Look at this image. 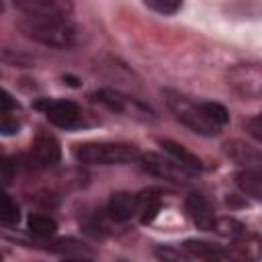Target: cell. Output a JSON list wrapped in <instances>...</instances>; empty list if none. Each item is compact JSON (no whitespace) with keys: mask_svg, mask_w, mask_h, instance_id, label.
Returning <instances> with one entry per match:
<instances>
[{"mask_svg":"<svg viewBox=\"0 0 262 262\" xmlns=\"http://www.w3.org/2000/svg\"><path fill=\"white\" fill-rule=\"evenodd\" d=\"M166 102L174 117L199 135H217L229 121L227 108L219 102H194L174 90H166Z\"/></svg>","mask_w":262,"mask_h":262,"instance_id":"6da1fadb","label":"cell"},{"mask_svg":"<svg viewBox=\"0 0 262 262\" xmlns=\"http://www.w3.org/2000/svg\"><path fill=\"white\" fill-rule=\"evenodd\" d=\"M23 33L31 39L49 45V47H74L78 43V29L70 23L68 16H31L25 14L20 20Z\"/></svg>","mask_w":262,"mask_h":262,"instance_id":"7a4b0ae2","label":"cell"},{"mask_svg":"<svg viewBox=\"0 0 262 262\" xmlns=\"http://www.w3.org/2000/svg\"><path fill=\"white\" fill-rule=\"evenodd\" d=\"M72 154L80 164L86 166H115L139 158L137 147L123 141H86L74 145Z\"/></svg>","mask_w":262,"mask_h":262,"instance_id":"3957f363","label":"cell"},{"mask_svg":"<svg viewBox=\"0 0 262 262\" xmlns=\"http://www.w3.org/2000/svg\"><path fill=\"white\" fill-rule=\"evenodd\" d=\"M139 162L145 172H149L151 176H158L162 180H168V182H186L188 178L194 176L188 168H184L180 162H176L170 156H160V154L147 151V154L139 156Z\"/></svg>","mask_w":262,"mask_h":262,"instance_id":"277c9868","label":"cell"},{"mask_svg":"<svg viewBox=\"0 0 262 262\" xmlns=\"http://www.w3.org/2000/svg\"><path fill=\"white\" fill-rule=\"evenodd\" d=\"M227 84L244 98H260L262 70L258 63H239L227 72Z\"/></svg>","mask_w":262,"mask_h":262,"instance_id":"5b68a950","label":"cell"},{"mask_svg":"<svg viewBox=\"0 0 262 262\" xmlns=\"http://www.w3.org/2000/svg\"><path fill=\"white\" fill-rule=\"evenodd\" d=\"M37 108H41L43 115L47 117V121L53 123L55 127L74 129V127L82 125V111L72 100H63V98L49 100V98H45V100L37 102Z\"/></svg>","mask_w":262,"mask_h":262,"instance_id":"8992f818","label":"cell"},{"mask_svg":"<svg viewBox=\"0 0 262 262\" xmlns=\"http://www.w3.org/2000/svg\"><path fill=\"white\" fill-rule=\"evenodd\" d=\"M94 98L104 104L106 108L115 111V113H123V115H129V117H135V119H141V121H149L154 119V113L139 100L135 98H129L127 94L119 92V90H111V88H102L94 94Z\"/></svg>","mask_w":262,"mask_h":262,"instance_id":"52a82bcc","label":"cell"},{"mask_svg":"<svg viewBox=\"0 0 262 262\" xmlns=\"http://www.w3.org/2000/svg\"><path fill=\"white\" fill-rule=\"evenodd\" d=\"M59 158H61L59 141L51 133L39 131L37 137L33 139V145H31V162L37 168H47V166L57 164Z\"/></svg>","mask_w":262,"mask_h":262,"instance_id":"ba28073f","label":"cell"},{"mask_svg":"<svg viewBox=\"0 0 262 262\" xmlns=\"http://www.w3.org/2000/svg\"><path fill=\"white\" fill-rule=\"evenodd\" d=\"M23 14L31 16H68L74 10L72 0H16Z\"/></svg>","mask_w":262,"mask_h":262,"instance_id":"9c48e42d","label":"cell"},{"mask_svg":"<svg viewBox=\"0 0 262 262\" xmlns=\"http://www.w3.org/2000/svg\"><path fill=\"white\" fill-rule=\"evenodd\" d=\"M186 213H188V217L192 219V223L199 229H205V231L213 229L215 211H213L211 201L203 192H190L186 196Z\"/></svg>","mask_w":262,"mask_h":262,"instance_id":"30bf717a","label":"cell"},{"mask_svg":"<svg viewBox=\"0 0 262 262\" xmlns=\"http://www.w3.org/2000/svg\"><path fill=\"white\" fill-rule=\"evenodd\" d=\"M108 215L115 221H129L137 215V194L131 192H115L108 201Z\"/></svg>","mask_w":262,"mask_h":262,"instance_id":"8fae6325","label":"cell"},{"mask_svg":"<svg viewBox=\"0 0 262 262\" xmlns=\"http://www.w3.org/2000/svg\"><path fill=\"white\" fill-rule=\"evenodd\" d=\"M158 143L162 145V149L170 156V158H174L176 162H180L184 168H188L192 174H199L201 170H203V162L192 154V151H188L184 145H180V143H176V141H172V139H158Z\"/></svg>","mask_w":262,"mask_h":262,"instance_id":"7c38bea8","label":"cell"},{"mask_svg":"<svg viewBox=\"0 0 262 262\" xmlns=\"http://www.w3.org/2000/svg\"><path fill=\"white\" fill-rule=\"evenodd\" d=\"M160 209H162V199L158 190L147 188L137 194V215L141 223H151L158 217Z\"/></svg>","mask_w":262,"mask_h":262,"instance_id":"4fadbf2b","label":"cell"},{"mask_svg":"<svg viewBox=\"0 0 262 262\" xmlns=\"http://www.w3.org/2000/svg\"><path fill=\"white\" fill-rule=\"evenodd\" d=\"M182 250L186 252L188 258H203V260H215V258H225L227 252L211 242L205 239H186L182 244Z\"/></svg>","mask_w":262,"mask_h":262,"instance_id":"5bb4252c","label":"cell"},{"mask_svg":"<svg viewBox=\"0 0 262 262\" xmlns=\"http://www.w3.org/2000/svg\"><path fill=\"white\" fill-rule=\"evenodd\" d=\"M235 182H237V186L242 188L244 194H250L252 199H260V194H262V176H260L258 170H252V168L242 170L235 176Z\"/></svg>","mask_w":262,"mask_h":262,"instance_id":"9a60e30c","label":"cell"},{"mask_svg":"<svg viewBox=\"0 0 262 262\" xmlns=\"http://www.w3.org/2000/svg\"><path fill=\"white\" fill-rule=\"evenodd\" d=\"M27 225H29V231L37 237H51L57 229L55 219L49 217V215H31Z\"/></svg>","mask_w":262,"mask_h":262,"instance_id":"2e32d148","label":"cell"},{"mask_svg":"<svg viewBox=\"0 0 262 262\" xmlns=\"http://www.w3.org/2000/svg\"><path fill=\"white\" fill-rule=\"evenodd\" d=\"M213 229H215L219 235L229 237V239H242L244 233H246V227H244L237 219H233V217H221V219H215Z\"/></svg>","mask_w":262,"mask_h":262,"instance_id":"e0dca14e","label":"cell"},{"mask_svg":"<svg viewBox=\"0 0 262 262\" xmlns=\"http://www.w3.org/2000/svg\"><path fill=\"white\" fill-rule=\"evenodd\" d=\"M20 219V209L14 203L12 196H8L2 188H0V223L2 225H16Z\"/></svg>","mask_w":262,"mask_h":262,"instance_id":"ac0fdd59","label":"cell"},{"mask_svg":"<svg viewBox=\"0 0 262 262\" xmlns=\"http://www.w3.org/2000/svg\"><path fill=\"white\" fill-rule=\"evenodd\" d=\"M225 147H227V154H229L235 162H239V164H256V162L260 160L258 151L252 149L250 145H244L242 141H231V143H227Z\"/></svg>","mask_w":262,"mask_h":262,"instance_id":"d6986e66","label":"cell"},{"mask_svg":"<svg viewBox=\"0 0 262 262\" xmlns=\"http://www.w3.org/2000/svg\"><path fill=\"white\" fill-rule=\"evenodd\" d=\"M143 4L149 10L164 14V16H172L182 8V0H143Z\"/></svg>","mask_w":262,"mask_h":262,"instance_id":"ffe728a7","label":"cell"},{"mask_svg":"<svg viewBox=\"0 0 262 262\" xmlns=\"http://www.w3.org/2000/svg\"><path fill=\"white\" fill-rule=\"evenodd\" d=\"M20 129V121L10 113H0V135H14Z\"/></svg>","mask_w":262,"mask_h":262,"instance_id":"44dd1931","label":"cell"},{"mask_svg":"<svg viewBox=\"0 0 262 262\" xmlns=\"http://www.w3.org/2000/svg\"><path fill=\"white\" fill-rule=\"evenodd\" d=\"M14 176V164L8 158H0V186L8 184Z\"/></svg>","mask_w":262,"mask_h":262,"instance_id":"7402d4cb","label":"cell"},{"mask_svg":"<svg viewBox=\"0 0 262 262\" xmlns=\"http://www.w3.org/2000/svg\"><path fill=\"white\" fill-rule=\"evenodd\" d=\"M16 108H18L16 100H14L6 90L0 88V113H12V111H16Z\"/></svg>","mask_w":262,"mask_h":262,"instance_id":"603a6c76","label":"cell"},{"mask_svg":"<svg viewBox=\"0 0 262 262\" xmlns=\"http://www.w3.org/2000/svg\"><path fill=\"white\" fill-rule=\"evenodd\" d=\"M156 256L158 258H164V260H180V258H188L186 254H182L180 250H174V248H158L156 250Z\"/></svg>","mask_w":262,"mask_h":262,"instance_id":"cb8c5ba5","label":"cell"},{"mask_svg":"<svg viewBox=\"0 0 262 262\" xmlns=\"http://www.w3.org/2000/svg\"><path fill=\"white\" fill-rule=\"evenodd\" d=\"M246 127H248L250 135H252L254 139H260V137H262V135H260V117H254V119L246 121Z\"/></svg>","mask_w":262,"mask_h":262,"instance_id":"d4e9b609","label":"cell"},{"mask_svg":"<svg viewBox=\"0 0 262 262\" xmlns=\"http://www.w3.org/2000/svg\"><path fill=\"white\" fill-rule=\"evenodd\" d=\"M0 12H4V2L0 0Z\"/></svg>","mask_w":262,"mask_h":262,"instance_id":"484cf974","label":"cell"},{"mask_svg":"<svg viewBox=\"0 0 262 262\" xmlns=\"http://www.w3.org/2000/svg\"><path fill=\"white\" fill-rule=\"evenodd\" d=\"M0 258H2V254H0Z\"/></svg>","mask_w":262,"mask_h":262,"instance_id":"4316f807","label":"cell"}]
</instances>
